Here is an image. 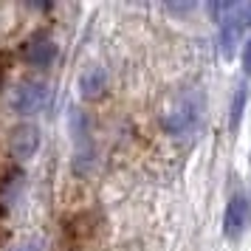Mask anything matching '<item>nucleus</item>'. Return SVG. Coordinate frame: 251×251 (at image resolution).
I'll use <instances>...</instances> for the list:
<instances>
[{
  "label": "nucleus",
  "instance_id": "nucleus-5",
  "mask_svg": "<svg viewBox=\"0 0 251 251\" xmlns=\"http://www.w3.org/2000/svg\"><path fill=\"white\" fill-rule=\"evenodd\" d=\"M104 85H107V74L104 68H88L79 76V93L85 99H96L104 93Z\"/></svg>",
  "mask_w": 251,
  "mask_h": 251
},
{
  "label": "nucleus",
  "instance_id": "nucleus-9",
  "mask_svg": "<svg viewBox=\"0 0 251 251\" xmlns=\"http://www.w3.org/2000/svg\"><path fill=\"white\" fill-rule=\"evenodd\" d=\"M243 68H246V74L251 76V40L243 46Z\"/></svg>",
  "mask_w": 251,
  "mask_h": 251
},
{
  "label": "nucleus",
  "instance_id": "nucleus-10",
  "mask_svg": "<svg viewBox=\"0 0 251 251\" xmlns=\"http://www.w3.org/2000/svg\"><path fill=\"white\" fill-rule=\"evenodd\" d=\"M3 71H6V68H0V79H3Z\"/></svg>",
  "mask_w": 251,
  "mask_h": 251
},
{
  "label": "nucleus",
  "instance_id": "nucleus-6",
  "mask_svg": "<svg viewBox=\"0 0 251 251\" xmlns=\"http://www.w3.org/2000/svg\"><path fill=\"white\" fill-rule=\"evenodd\" d=\"M25 59L37 65V68H48L54 59H57V46L51 43V40H34L28 51H25Z\"/></svg>",
  "mask_w": 251,
  "mask_h": 251
},
{
  "label": "nucleus",
  "instance_id": "nucleus-2",
  "mask_svg": "<svg viewBox=\"0 0 251 251\" xmlns=\"http://www.w3.org/2000/svg\"><path fill=\"white\" fill-rule=\"evenodd\" d=\"M251 223V201L249 195H234L226 206V215H223V234L226 237H240Z\"/></svg>",
  "mask_w": 251,
  "mask_h": 251
},
{
  "label": "nucleus",
  "instance_id": "nucleus-3",
  "mask_svg": "<svg viewBox=\"0 0 251 251\" xmlns=\"http://www.w3.org/2000/svg\"><path fill=\"white\" fill-rule=\"evenodd\" d=\"M164 127H167L170 136H186V133H192L195 127H198V104L192 99L178 102V107L172 113H167Z\"/></svg>",
  "mask_w": 251,
  "mask_h": 251
},
{
  "label": "nucleus",
  "instance_id": "nucleus-7",
  "mask_svg": "<svg viewBox=\"0 0 251 251\" xmlns=\"http://www.w3.org/2000/svg\"><path fill=\"white\" fill-rule=\"evenodd\" d=\"M249 99V91H246V85H240L237 88V96H234V104H231V127L240 125V116H243V104Z\"/></svg>",
  "mask_w": 251,
  "mask_h": 251
},
{
  "label": "nucleus",
  "instance_id": "nucleus-1",
  "mask_svg": "<svg viewBox=\"0 0 251 251\" xmlns=\"http://www.w3.org/2000/svg\"><path fill=\"white\" fill-rule=\"evenodd\" d=\"M48 96H51V91H48V85L43 79H25V82H20L17 91H14L12 107H14V113L31 116V113H37V110L46 107Z\"/></svg>",
  "mask_w": 251,
  "mask_h": 251
},
{
  "label": "nucleus",
  "instance_id": "nucleus-8",
  "mask_svg": "<svg viewBox=\"0 0 251 251\" xmlns=\"http://www.w3.org/2000/svg\"><path fill=\"white\" fill-rule=\"evenodd\" d=\"M14 251H46V243H43V240H25V243H20Z\"/></svg>",
  "mask_w": 251,
  "mask_h": 251
},
{
  "label": "nucleus",
  "instance_id": "nucleus-4",
  "mask_svg": "<svg viewBox=\"0 0 251 251\" xmlns=\"http://www.w3.org/2000/svg\"><path fill=\"white\" fill-rule=\"evenodd\" d=\"M40 147V130L34 125H17L9 136V150L17 161H28Z\"/></svg>",
  "mask_w": 251,
  "mask_h": 251
}]
</instances>
